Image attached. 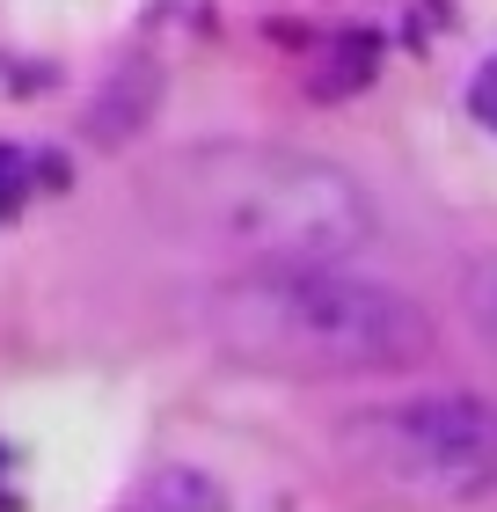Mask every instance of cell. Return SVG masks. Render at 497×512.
<instances>
[{
  "instance_id": "cell-1",
  "label": "cell",
  "mask_w": 497,
  "mask_h": 512,
  "mask_svg": "<svg viewBox=\"0 0 497 512\" xmlns=\"http://www.w3.org/2000/svg\"><path fill=\"white\" fill-rule=\"evenodd\" d=\"M147 205L169 235L242 271H344L381 235V213L351 169L271 139L169 154L147 183Z\"/></svg>"
},
{
  "instance_id": "cell-2",
  "label": "cell",
  "mask_w": 497,
  "mask_h": 512,
  "mask_svg": "<svg viewBox=\"0 0 497 512\" xmlns=\"http://www.w3.org/2000/svg\"><path fill=\"white\" fill-rule=\"evenodd\" d=\"M205 337L234 366L286 381H351L417 366L432 352V315L410 293L359 271H234L205 293Z\"/></svg>"
},
{
  "instance_id": "cell-3",
  "label": "cell",
  "mask_w": 497,
  "mask_h": 512,
  "mask_svg": "<svg viewBox=\"0 0 497 512\" xmlns=\"http://www.w3.org/2000/svg\"><path fill=\"white\" fill-rule=\"evenodd\" d=\"M344 461L417 505H468L497 491V403L483 395H402L344 417Z\"/></svg>"
},
{
  "instance_id": "cell-4",
  "label": "cell",
  "mask_w": 497,
  "mask_h": 512,
  "mask_svg": "<svg viewBox=\"0 0 497 512\" xmlns=\"http://www.w3.org/2000/svg\"><path fill=\"white\" fill-rule=\"evenodd\" d=\"M117 512H220V491L198 469H154L147 483H132V498Z\"/></svg>"
},
{
  "instance_id": "cell-5",
  "label": "cell",
  "mask_w": 497,
  "mask_h": 512,
  "mask_svg": "<svg viewBox=\"0 0 497 512\" xmlns=\"http://www.w3.org/2000/svg\"><path fill=\"white\" fill-rule=\"evenodd\" d=\"M461 286H468V315H476V330L490 337V352H497V256H476Z\"/></svg>"
},
{
  "instance_id": "cell-6",
  "label": "cell",
  "mask_w": 497,
  "mask_h": 512,
  "mask_svg": "<svg viewBox=\"0 0 497 512\" xmlns=\"http://www.w3.org/2000/svg\"><path fill=\"white\" fill-rule=\"evenodd\" d=\"M468 110H476L483 132H497V59L476 66V81H468Z\"/></svg>"
}]
</instances>
